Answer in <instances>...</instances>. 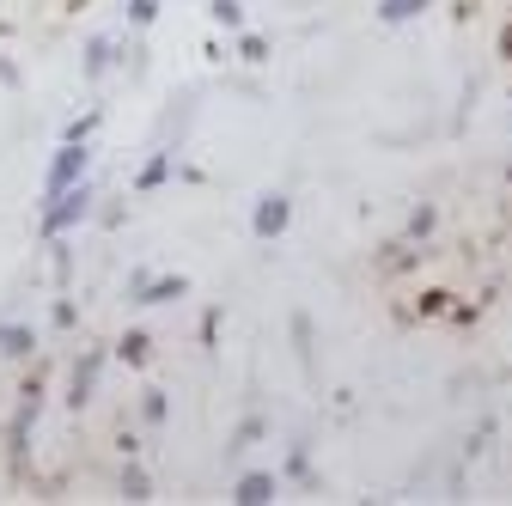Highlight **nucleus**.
<instances>
[{
    "label": "nucleus",
    "instance_id": "nucleus-1",
    "mask_svg": "<svg viewBox=\"0 0 512 506\" xmlns=\"http://www.w3.org/2000/svg\"><path fill=\"white\" fill-rule=\"evenodd\" d=\"M92 202H98V189H92V177H80V183H68L61 196H49L43 202V232L49 238H61V232H74L86 214H92Z\"/></svg>",
    "mask_w": 512,
    "mask_h": 506
},
{
    "label": "nucleus",
    "instance_id": "nucleus-2",
    "mask_svg": "<svg viewBox=\"0 0 512 506\" xmlns=\"http://www.w3.org/2000/svg\"><path fill=\"white\" fill-rule=\"evenodd\" d=\"M86 165H92L86 141H61V153L49 159V177H43V202H49V196H61L68 183H80V177H86Z\"/></svg>",
    "mask_w": 512,
    "mask_h": 506
},
{
    "label": "nucleus",
    "instance_id": "nucleus-3",
    "mask_svg": "<svg viewBox=\"0 0 512 506\" xmlns=\"http://www.w3.org/2000/svg\"><path fill=\"white\" fill-rule=\"evenodd\" d=\"M98 372H104V354H98V348H86V354L74 360V372H68V403H74V409H86V403H92Z\"/></svg>",
    "mask_w": 512,
    "mask_h": 506
},
{
    "label": "nucleus",
    "instance_id": "nucleus-4",
    "mask_svg": "<svg viewBox=\"0 0 512 506\" xmlns=\"http://www.w3.org/2000/svg\"><path fill=\"white\" fill-rule=\"evenodd\" d=\"M287 220H293V202H287V196H263V202H256V214H250V232L269 244V238L287 232Z\"/></svg>",
    "mask_w": 512,
    "mask_h": 506
},
{
    "label": "nucleus",
    "instance_id": "nucleus-5",
    "mask_svg": "<svg viewBox=\"0 0 512 506\" xmlns=\"http://www.w3.org/2000/svg\"><path fill=\"white\" fill-rule=\"evenodd\" d=\"M183 293H189V281H183V275H165V281H153V275H147V281L135 287V305H171V299H183Z\"/></svg>",
    "mask_w": 512,
    "mask_h": 506
},
{
    "label": "nucleus",
    "instance_id": "nucleus-6",
    "mask_svg": "<svg viewBox=\"0 0 512 506\" xmlns=\"http://www.w3.org/2000/svg\"><path fill=\"white\" fill-rule=\"evenodd\" d=\"M110 68H116V43H110V37H92V43H86V61H80V74H86V80H104Z\"/></svg>",
    "mask_w": 512,
    "mask_h": 506
},
{
    "label": "nucleus",
    "instance_id": "nucleus-7",
    "mask_svg": "<svg viewBox=\"0 0 512 506\" xmlns=\"http://www.w3.org/2000/svg\"><path fill=\"white\" fill-rule=\"evenodd\" d=\"M238 506H263V500H275V476H263V470H250V476H238V494H232Z\"/></svg>",
    "mask_w": 512,
    "mask_h": 506
},
{
    "label": "nucleus",
    "instance_id": "nucleus-8",
    "mask_svg": "<svg viewBox=\"0 0 512 506\" xmlns=\"http://www.w3.org/2000/svg\"><path fill=\"white\" fill-rule=\"evenodd\" d=\"M31 348H37V336L25 324H0V360H31Z\"/></svg>",
    "mask_w": 512,
    "mask_h": 506
},
{
    "label": "nucleus",
    "instance_id": "nucleus-9",
    "mask_svg": "<svg viewBox=\"0 0 512 506\" xmlns=\"http://www.w3.org/2000/svg\"><path fill=\"white\" fill-rule=\"evenodd\" d=\"M147 354H153V336H147V330H128V336L116 342V360H128V366H147Z\"/></svg>",
    "mask_w": 512,
    "mask_h": 506
},
{
    "label": "nucleus",
    "instance_id": "nucleus-10",
    "mask_svg": "<svg viewBox=\"0 0 512 506\" xmlns=\"http://www.w3.org/2000/svg\"><path fill=\"white\" fill-rule=\"evenodd\" d=\"M116 488H122V500H153V482H147V470H141V464H122Z\"/></svg>",
    "mask_w": 512,
    "mask_h": 506
},
{
    "label": "nucleus",
    "instance_id": "nucleus-11",
    "mask_svg": "<svg viewBox=\"0 0 512 506\" xmlns=\"http://www.w3.org/2000/svg\"><path fill=\"white\" fill-rule=\"evenodd\" d=\"M171 177V153H153L147 165H141V177H135V189H141V196H147V189H159Z\"/></svg>",
    "mask_w": 512,
    "mask_h": 506
},
{
    "label": "nucleus",
    "instance_id": "nucleus-12",
    "mask_svg": "<svg viewBox=\"0 0 512 506\" xmlns=\"http://www.w3.org/2000/svg\"><path fill=\"white\" fill-rule=\"evenodd\" d=\"M427 7H433V0H384L378 19H384V25H403V19H415V13H427Z\"/></svg>",
    "mask_w": 512,
    "mask_h": 506
},
{
    "label": "nucleus",
    "instance_id": "nucleus-13",
    "mask_svg": "<svg viewBox=\"0 0 512 506\" xmlns=\"http://www.w3.org/2000/svg\"><path fill=\"white\" fill-rule=\"evenodd\" d=\"M208 19H214V25H226V31H244V7H238V0H214Z\"/></svg>",
    "mask_w": 512,
    "mask_h": 506
},
{
    "label": "nucleus",
    "instance_id": "nucleus-14",
    "mask_svg": "<svg viewBox=\"0 0 512 506\" xmlns=\"http://www.w3.org/2000/svg\"><path fill=\"white\" fill-rule=\"evenodd\" d=\"M141 415H147V427H165V415H171L165 391H147V397H141Z\"/></svg>",
    "mask_w": 512,
    "mask_h": 506
},
{
    "label": "nucleus",
    "instance_id": "nucleus-15",
    "mask_svg": "<svg viewBox=\"0 0 512 506\" xmlns=\"http://www.w3.org/2000/svg\"><path fill=\"white\" fill-rule=\"evenodd\" d=\"M256 439H263V421H256V415H250V421H244V427L232 433V446H226V452H250V446H256Z\"/></svg>",
    "mask_w": 512,
    "mask_h": 506
},
{
    "label": "nucleus",
    "instance_id": "nucleus-16",
    "mask_svg": "<svg viewBox=\"0 0 512 506\" xmlns=\"http://www.w3.org/2000/svg\"><path fill=\"white\" fill-rule=\"evenodd\" d=\"M98 116H104V110H86V116H74V122H68V141H92V129H98Z\"/></svg>",
    "mask_w": 512,
    "mask_h": 506
},
{
    "label": "nucleus",
    "instance_id": "nucleus-17",
    "mask_svg": "<svg viewBox=\"0 0 512 506\" xmlns=\"http://www.w3.org/2000/svg\"><path fill=\"white\" fill-rule=\"evenodd\" d=\"M238 55H244V61H269V43L256 37V31H244V37H238Z\"/></svg>",
    "mask_w": 512,
    "mask_h": 506
},
{
    "label": "nucleus",
    "instance_id": "nucleus-18",
    "mask_svg": "<svg viewBox=\"0 0 512 506\" xmlns=\"http://www.w3.org/2000/svg\"><path fill=\"white\" fill-rule=\"evenodd\" d=\"M159 19V0H128V25H153Z\"/></svg>",
    "mask_w": 512,
    "mask_h": 506
},
{
    "label": "nucleus",
    "instance_id": "nucleus-19",
    "mask_svg": "<svg viewBox=\"0 0 512 506\" xmlns=\"http://www.w3.org/2000/svg\"><path fill=\"white\" fill-rule=\"evenodd\" d=\"M433 220H439L433 208H415V214H409V238H427V232H433Z\"/></svg>",
    "mask_w": 512,
    "mask_h": 506
}]
</instances>
